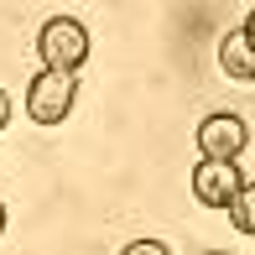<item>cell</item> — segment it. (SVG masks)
<instances>
[{
  "label": "cell",
  "mask_w": 255,
  "mask_h": 255,
  "mask_svg": "<svg viewBox=\"0 0 255 255\" xmlns=\"http://www.w3.org/2000/svg\"><path fill=\"white\" fill-rule=\"evenodd\" d=\"M245 120L240 115H208V120L198 125V151L203 161H240V151H245Z\"/></svg>",
  "instance_id": "4"
},
{
  "label": "cell",
  "mask_w": 255,
  "mask_h": 255,
  "mask_svg": "<svg viewBox=\"0 0 255 255\" xmlns=\"http://www.w3.org/2000/svg\"><path fill=\"white\" fill-rule=\"evenodd\" d=\"M5 125H10V94L0 89V130H5Z\"/></svg>",
  "instance_id": "8"
},
{
  "label": "cell",
  "mask_w": 255,
  "mask_h": 255,
  "mask_svg": "<svg viewBox=\"0 0 255 255\" xmlns=\"http://www.w3.org/2000/svg\"><path fill=\"white\" fill-rule=\"evenodd\" d=\"M219 68L229 78H240V84H255V47L245 42V31H229L219 42Z\"/></svg>",
  "instance_id": "5"
},
{
  "label": "cell",
  "mask_w": 255,
  "mask_h": 255,
  "mask_svg": "<svg viewBox=\"0 0 255 255\" xmlns=\"http://www.w3.org/2000/svg\"><path fill=\"white\" fill-rule=\"evenodd\" d=\"M203 255H224V250H203Z\"/></svg>",
  "instance_id": "11"
},
{
  "label": "cell",
  "mask_w": 255,
  "mask_h": 255,
  "mask_svg": "<svg viewBox=\"0 0 255 255\" xmlns=\"http://www.w3.org/2000/svg\"><path fill=\"white\" fill-rule=\"evenodd\" d=\"M73 94H78V73H52V68H42V73L26 84V115L37 125H63L68 110H73Z\"/></svg>",
  "instance_id": "2"
},
{
  "label": "cell",
  "mask_w": 255,
  "mask_h": 255,
  "mask_svg": "<svg viewBox=\"0 0 255 255\" xmlns=\"http://www.w3.org/2000/svg\"><path fill=\"white\" fill-rule=\"evenodd\" d=\"M240 188H245V172L235 161H198L193 167V198L203 208H229Z\"/></svg>",
  "instance_id": "3"
},
{
  "label": "cell",
  "mask_w": 255,
  "mask_h": 255,
  "mask_svg": "<svg viewBox=\"0 0 255 255\" xmlns=\"http://www.w3.org/2000/svg\"><path fill=\"white\" fill-rule=\"evenodd\" d=\"M120 255H172V250L161 245V240H135V245H125Z\"/></svg>",
  "instance_id": "7"
},
{
  "label": "cell",
  "mask_w": 255,
  "mask_h": 255,
  "mask_svg": "<svg viewBox=\"0 0 255 255\" xmlns=\"http://www.w3.org/2000/svg\"><path fill=\"white\" fill-rule=\"evenodd\" d=\"M37 52H42V63H47L52 73H78L84 57H89V31H84V21L52 16L47 26L37 31Z\"/></svg>",
  "instance_id": "1"
},
{
  "label": "cell",
  "mask_w": 255,
  "mask_h": 255,
  "mask_svg": "<svg viewBox=\"0 0 255 255\" xmlns=\"http://www.w3.org/2000/svg\"><path fill=\"white\" fill-rule=\"evenodd\" d=\"M0 235H5V203H0Z\"/></svg>",
  "instance_id": "10"
},
{
  "label": "cell",
  "mask_w": 255,
  "mask_h": 255,
  "mask_svg": "<svg viewBox=\"0 0 255 255\" xmlns=\"http://www.w3.org/2000/svg\"><path fill=\"white\" fill-rule=\"evenodd\" d=\"M229 224L240 229V235H255V182L235 193V203H229Z\"/></svg>",
  "instance_id": "6"
},
{
  "label": "cell",
  "mask_w": 255,
  "mask_h": 255,
  "mask_svg": "<svg viewBox=\"0 0 255 255\" xmlns=\"http://www.w3.org/2000/svg\"><path fill=\"white\" fill-rule=\"evenodd\" d=\"M240 31H245V42L255 47V5H250V16H245V26H240Z\"/></svg>",
  "instance_id": "9"
}]
</instances>
